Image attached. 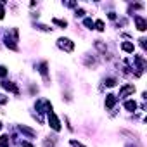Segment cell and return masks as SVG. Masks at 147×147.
I'll return each mask as SVG.
<instances>
[{
    "label": "cell",
    "mask_w": 147,
    "mask_h": 147,
    "mask_svg": "<svg viewBox=\"0 0 147 147\" xmlns=\"http://www.w3.org/2000/svg\"><path fill=\"white\" fill-rule=\"evenodd\" d=\"M121 47H123V50H126V52H133V45H131V43H123Z\"/></svg>",
    "instance_id": "7"
},
{
    "label": "cell",
    "mask_w": 147,
    "mask_h": 147,
    "mask_svg": "<svg viewBox=\"0 0 147 147\" xmlns=\"http://www.w3.org/2000/svg\"><path fill=\"white\" fill-rule=\"evenodd\" d=\"M0 128H2V123H0Z\"/></svg>",
    "instance_id": "13"
},
{
    "label": "cell",
    "mask_w": 147,
    "mask_h": 147,
    "mask_svg": "<svg viewBox=\"0 0 147 147\" xmlns=\"http://www.w3.org/2000/svg\"><path fill=\"white\" fill-rule=\"evenodd\" d=\"M135 21H137V26H138V30H140V31H144V30H145V21H144L142 18H135Z\"/></svg>",
    "instance_id": "4"
},
{
    "label": "cell",
    "mask_w": 147,
    "mask_h": 147,
    "mask_svg": "<svg viewBox=\"0 0 147 147\" xmlns=\"http://www.w3.org/2000/svg\"><path fill=\"white\" fill-rule=\"evenodd\" d=\"M2 18H4V7L0 5V19H2Z\"/></svg>",
    "instance_id": "12"
},
{
    "label": "cell",
    "mask_w": 147,
    "mask_h": 147,
    "mask_svg": "<svg viewBox=\"0 0 147 147\" xmlns=\"http://www.w3.org/2000/svg\"><path fill=\"white\" fill-rule=\"evenodd\" d=\"M49 121H50V126L54 128V130H61V125H59V119L55 118V114L50 111V114H49Z\"/></svg>",
    "instance_id": "2"
},
{
    "label": "cell",
    "mask_w": 147,
    "mask_h": 147,
    "mask_svg": "<svg viewBox=\"0 0 147 147\" xmlns=\"http://www.w3.org/2000/svg\"><path fill=\"white\" fill-rule=\"evenodd\" d=\"M57 45H59L62 50H66V52H71L73 49H75V43H73L71 40H67V38H59Z\"/></svg>",
    "instance_id": "1"
},
{
    "label": "cell",
    "mask_w": 147,
    "mask_h": 147,
    "mask_svg": "<svg viewBox=\"0 0 147 147\" xmlns=\"http://www.w3.org/2000/svg\"><path fill=\"white\" fill-rule=\"evenodd\" d=\"M114 102H116V99H114V95H107V100H106V106H107V107H113V106H114Z\"/></svg>",
    "instance_id": "5"
},
{
    "label": "cell",
    "mask_w": 147,
    "mask_h": 147,
    "mask_svg": "<svg viewBox=\"0 0 147 147\" xmlns=\"http://www.w3.org/2000/svg\"><path fill=\"white\" fill-rule=\"evenodd\" d=\"M5 102H7V97L0 94V104H5Z\"/></svg>",
    "instance_id": "10"
},
{
    "label": "cell",
    "mask_w": 147,
    "mask_h": 147,
    "mask_svg": "<svg viewBox=\"0 0 147 147\" xmlns=\"http://www.w3.org/2000/svg\"><path fill=\"white\" fill-rule=\"evenodd\" d=\"M71 145H73V147H83V145H82V144H78L76 140H71Z\"/></svg>",
    "instance_id": "11"
},
{
    "label": "cell",
    "mask_w": 147,
    "mask_h": 147,
    "mask_svg": "<svg viewBox=\"0 0 147 147\" xmlns=\"http://www.w3.org/2000/svg\"><path fill=\"white\" fill-rule=\"evenodd\" d=\"M5 73H7V69L4 66H0V76H5Z\"/></svg>",
    "instance_id": "9"
},
{
    "label": "cell",
    "mask_w": 147,
    "mask_h": 147,
    "mask_svg": "<svg viewBox=\"0 0 147 147\" xmlns=\"http://www.w3.org/2000/svg\"><path fill=\"white\" fill-rule=\"evenodd\" d=\"M125 107H126L128 111H135V109H137V104H135L133 100H128V102L125 104Z\"/></svg>",
    "instance_id": "6"
},
{
    "label": "cell",
    "mask_w": 147,
    "mask_h": 147,
    "mask_svg": "<svg viewBox=\"0 0 147 147\" xmlns=\"http://www.w3.org/2000/svg\"><path fill=\"white\" fill-rule=\"evenodd\" d=\"M95 26H97V30H99V31H102V30H104V23H102V21H97V23H95Z\"/></svg>",
    "instance_id": "8"
},
{
    "label": "cell",
    "mask_w": 147,
    "mask_h": 147,
    "mask_svg": "<svg viewBox=\"0 0 147 147\" xmlns=\"http://www.w3.org/2000/svg\"><path fill=\"white\" fill-rule=\"evenodd\" d=\"M135 92V87L133 85H128V87H125L121 92H119V97H125V95H128V94H133Z\"/></svg>",
    "instance_id": "3"
}]
</instances>
